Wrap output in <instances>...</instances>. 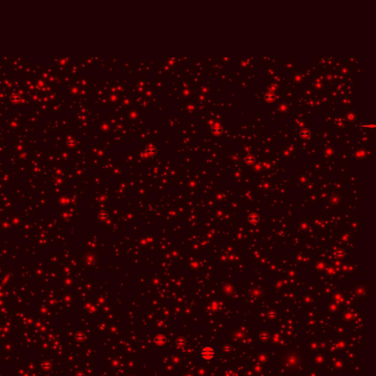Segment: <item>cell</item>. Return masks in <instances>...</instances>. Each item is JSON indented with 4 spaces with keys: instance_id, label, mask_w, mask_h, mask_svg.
Listing matches in <instances>:
<instances>
[{
    "instance_id": "1",
    "label": "cell",
    "mask_w": 376,
    "mask_h": 376,
    "mask_svg": "<svg viewBox=\"0 0 376 376\" xmlns=\"http://www.w3.org/2000/svg\"><path fill=\"white\" fill-rule=\"evenodd\" d=\"M201 355H202V357L204 359L210 360V359L214 358L215 355V351L212 347H206L201 351Z\"/></svg>"
},
{
    "instance_id": "2",
    "label": "cell",
    "mask_w": 376,
    "mask_h": 376,
    "mask_svg": "<svg viewBox=\"0 0 376 376\" xmlns=\"http://www.w3.org/2000/svg\"><path fill=\"white\" fill-rule=\"evenodd\" d=\"M154 341H155V343H156L158 345H161V344L162 345V344L165 342V338L164 337H162L161 335H159V336H157V337L155 338Z\"/></svg>"
}]
</instances>
